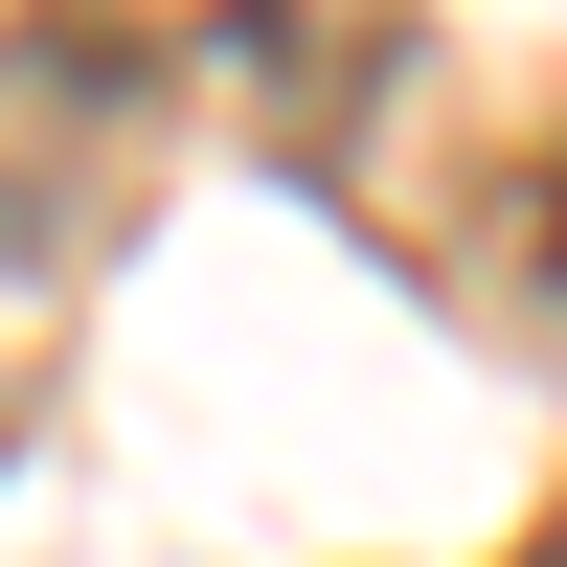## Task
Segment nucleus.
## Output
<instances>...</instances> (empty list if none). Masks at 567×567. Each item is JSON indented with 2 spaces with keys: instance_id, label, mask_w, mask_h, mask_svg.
Returning a JSON list of instances; mask_svg holds the SVG:
<instances>
[{
  "instance_id": "3",
  "label": "nucleus",
  "mask_w": 567,
  "mask_h": 567,
  "mask_svg": "<svg viewBox=\"0 0 567 567\" xmlns=\"http://www.w3.org/2000/svg\"><path fill=\"white\" fill-rule=\"evenodd\" d=\"M477 250H499V296H523V341H567V136H523V159L477 182Z\"/></svg>"
},
{
  "instance_id": "1",
  "label": "nucleus",
  "mask_w": 567,
  "mask_h": 567,
  "mask_svg": "<svg viewBox=\"0 0 567 567\" xmlns=\"http://www.w3.org/2000/svg\"><path fill=\"white\" fill-rule=\"evenodd\" d=\"M159 69L182 45L136 23V0H23V23H0V272H69L91 227L136 205Z\"/></svg>"
},
{
  "instance_id": "4",
  "label": "nucleus",
  "mask_w": 567,
  "mask_h": 567,
  "mask_svg": "<svg viewBox=\"0 0 567 567\" xmlns=\"http://www.w3.org/2000/svg\"><path fill=\"white\" fill-rule=\"evenodd\" d=\"M523 567H567V499H545V545H523Z\"/></svg>"
},
{
  "instance_id": "2",
  "label": "nucleus",
  "mask_w": 567,
  "mask_h": 567,
  "mask_svg": "<svg viewBox=\"0 0 567 567\" xmlns=\"http://www.w3.org/2000/svg\"><path fill=\"white\" fill-rule=\"evenodd\" d=\"M227 69L272 91V159L341 182V159H363V91L409 69V0H227Z\"/></svg>"
}]
</instances>
